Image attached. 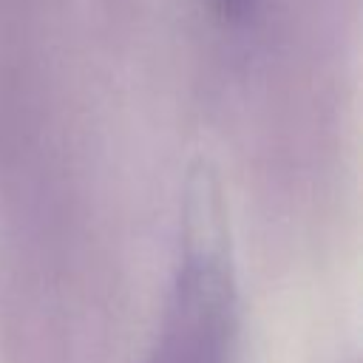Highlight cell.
Segmentation results:
<instances>
[{"label": "cell", "mask_w": 363, "mask_h": 363, "mask_svg": "<svg viewBox=\"0 0 363 363\" xmlns=\"http://www.w3.org/2000/svg\"><path fill=\"white\" fill-rule=\"evenodd\" d=\"M221 17H227V20H241V17H247L250 11H252V6H255V0H207Z\"/></svg>", "instance_id": "cell-1"}]
</instances>
